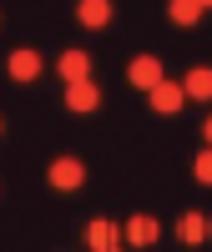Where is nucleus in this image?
Here are the masks:
<instances>
[{
  "label": "nucleus",
  "instance_id": "nucleus-6",
  "mask_svg": "<svg viewBox=\"0 0 212 252\" xmlns=\"http://www.w3.org/2000/svg\"><path fill=\"white\" fill-rule=\"evenodd\" d=\"M126 81L141 86V91H152L157 81H162V61H157V56H137L132 66H126Z\"/></svg>",
  "mask_w": 212,
  "mask_h": 252
},
{
  "label": "nucleus",
  "instance_id": "nucleus-9",
  "mask_svg": "<svg viewBox=\"0 0 212 252\" xmlns=\"http://www.w3.org/2000/svg\"><path fill=\"white\" fill-rule=\"evenodd\" d=\"M76 20H81L86 31H101L106 20H111V0H81V5H76Z\"/></svg>",
  "mask_w": 212,
  "mask_h": 252
},
{
  "label": "nucleus",
  "instance_id": "nucleus-13",
  "mask_svg": "<svg viewBox=\"0 0 212 252\" xmlns=\"http://www.w3.org/2000/svg\"><path fill=\"white\" fill-rule=\"evenodd\" d=\"M192 177H197L202 187H212V146H202V152H197V161H192Z\"/></svg>",
  "mask_w": 212,
  "mask_h": 252
},
{
  "label": "nucleus",
  "instance_id": "nucleus-4",
  "mask_svg": "<svg viewBox=\"0 0 212 252\" xmlns=\"http://www.w3.org/2000/svg\"><path fill=\"white\" fill-rule=\"evenodd\" d=\"M157 237H162V227H157V217H146V212L121 227V242H126V247H152Z\"/></svg>",
  "mask_w": 212,
  "mask_h": 252
},
{
  "label": "nucleus",
  "instance_id": "nucleus-3",
  "mask_svg": "<svg viewBox=\"0 0 212 252\" xmlns=\"http://www.w3.org/2000/svg\"><path fill=\"white\" fill-rule=\"evenodd\" d=\"M5 71H10V81H20V86H26V81H40V51H31V46H20V51H10V61H5Z\"/></svg>",
  "mask_w": 212,
  "mask_h": 252
},
{
  "label": "nucleus",
  "instance_id": "nucleus-12",
  "mask_svg": "<svg viewBox=\"0 0 212 252\" xmlns=\"http://www.w3.org/2000/svg\"><path fill=\"white\" fill-rule=\"evenodd\" d=\"M167 15H172L177 26H197V20H202V5H197V0H167Z\"/></svg>",
  "mask_w": 212,
  "mask_h": 252
},
{
  "label": "nucleus",
  "instance_id": "nucleus-15",
  "mask_svg": "<svg viewBox=\"0 0 212 252\" xmlns=\"http://www.w3.org/2000/svg\"><path fill=\"white\" fill-rule=\"evenodd\" d=\"M197 5H202V10H212V0H197Z\"/></svg>",
  "mask_w": 212,
  "mask_h": 252
},
{
  "label": "nucleus",
  "instance_id": "nucleus-7",
  "mask_svg": "<svg viewBox=\"0 0 212 252\" xmlns=\"http://www.w3.org/2000/svg\"><path fill=\"white\" fill-rule=\"evenodd\" d=\"M96 106H101V91L91 81H71L66 86V111H96Z\"/></svg>",
  "mask_w": 212,
  "mask_h": 252
},
{
  "label": "nucleus",
  "instance_id": "nucleus-16",
  "mask_svg": "<svg viewBox=\"0 0 212 252\" xmlns=\"http://www.w3.org/2000/svg\"><path fill=\"white\" fill-rule=\"evenodd\" d=\"M101 252H121V247H101Z\"/></svg>",
  "mask_w": 212,
  "mask_h": 252
},
{
  "label": "nucleus",
  "instance_id": "nucleus-11",
  "mask_svg": "<svg viewBox=\"0 0 212 252\" xmlns=\"http://www.w3.org/2000/svg\"><path fill=\"white\" fill-rule=\"evenodd\" d=\"M182 91L192 96V101H212V71H207V66H197V71H187V81H182Z\"/></svg>",
  "mask_w": 212,
  "mask_h": 252
},
{
  "label": "nucleus",
  "instance_id": "nucleus-2",
  "mask_svg": "<svg viewBox=\"0 0 212 252\" xmlns=\"http://www.w3.org/2000/svg\"><path fill=\"white\" fill-rule=\"evenodd\" d=\"M146 101H152V111H157V116H172V111H182V101H187V91L177 86V81H167V76H162L157 86L146 91Z\"/></svg>",
  "mask_w": 212,
  "mask_h": 252
},
{
  "label": "nucleus",
  "instance_id": "nucleus-14",
  "mask_svg": "<svg viewBox=\"0 0 212 252\" xmlns=\"http://www.w3.org/2000/svg\"><path fill=\"white\" fill-rule=\"evenodd\" d=\"M202 131H207V146H212V116H207V121H202Z\"/></svg>",
  "mask_w": 212,
  "mask_h": 252
},
{
  "label": "nucleus",
  "instance_id": "nucleus-10",
  "mask_svg": "<svg viewBox=\"0 0 212 252\" xmlns=\"http://www.w3.org/2000/svg\"><path fill=\"white\" fill-rule=\"evenodd\" d=\"M61 76H66V86H71V81H91V56L86 51H66V56H61Z\"/></svg>",
  "mask_w": 212,
  "mask_h": 252
},
{
  "label": "nucleus",
  "instance_id": "nucleus-17",
  "mask_svg": "<svg viewBox=\"0 0 212 252\" xmlns=\"http://www.w3.org/2000/svg\"><path fill=\"white\" fill-rule=\"evenodd\" d=\"M0 131H5V126H0Z\"/></svg>",
  "mask_w": 212,
  "mask_h": 252
},
{
  "label": "nucleus",
  "instance_id": "nucleus-1",
  "mask_svg": "<svg viewBox=\"0 0 212 252\" xmlns=\"http://www.w3.org/2000/svg\"><path fill=\"white\" fill-rule=\"evenodd\" d=\"M46 177H51V187H56V192H76V187L86 182V166H81V157H56Z\"/></svg>",
  "mask_w": 212,
  "mask_h": 252
},
{
  "label": "nucleus",
  "instance_id": "nucleus-5",
  "mask_svg": "<svg viewBox=\"0 0 212 252\" xmlns=\"http://www.w3.org/2000/svg\"><path fill=\"white\" fill-rule=\"evenodd\" d=\"M177 237H182L187 247H202V242L212 237V217H207V212H187V217L177 222Z\"/></svg>",
  "mask_w": 212,
  "mask_h": 252
},
{
  "label": "nucleus",
  "instance_id": "nucleus-8",
  "mask_svg": "<svg viewBox=\"0 0 212 252\" xmlns=\"http://www.w3.org/2000/svg\"><path fill=\"white\" fill-rule=\"evenodd\" d=\"M86 247H96V252H101V247H121V227L106 222V217H96V222L86 227Z\"/></svg>",
  "mask_w": 212,
  "mask_h": 252
}]
</instances>
